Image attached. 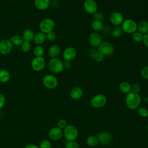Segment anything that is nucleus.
I'll return each instance as SVG.
<instances>
[{
    "label": "nucleus",
    "mask_w": 148,
    "mask_h": 148,
    "mask_svg": "<svg viewBox=\"0 0 148 148\" xmlns=\"http://www.w3.org/2000/svg\"><path fill=\"white\" fill-rule=\"evenodd\" d=\"M125 102L128 109L135 110L139 107L141 103V97L138 93L131 91L126 94Z\"/></svg>",
    "instance_id": "nucleus-1"
},
{
    "label": "nucleus",
    "mask_w": 148,
    "mask_h": 148,
    "mask_svg": "<svg viewBox=\"0 0 148 148\" xmlns=\"http://www.w3.org/2000/svg\"><path fill=\"white\" fill-rule=\"evenodd\" d=\"M48 68L53 73H60L64 69L63 61L57 57L51 58L48 62Z\"/></svg>",
    "instance_id": "nucleus-2"
},
{
    "label": "nucleus",
    "mask_w": 148,
    "mask_h": 148,
    "mask_svg": "<svg viewBox=\"0 0 148 148\" xmlns=\"http://www.w3.org/2000/svg\"><path fill=\"white\" fill-rule=\"evenodd\" d=\"M79 135L77 128L72 124H68L63 130V135L68 141L76 140Z\"/></svg>",
    "instance_id": "nucleus-3"
},
{
    "label": "nucleus",
    "mask_w": 148,
    "mask_h": 148,
    "mask_svg": "<svg viewBox=\"0 0 148 148\" xmlns=\"http://www.w3.org/2000/svg\"><path fill=\"white\" fill-rule=\"evenodd\" d=\"M120 27L123 32L128 34H132L137 31V23L135 20L131 18L124 20Z\"/></svg>",
    "instance_id": "nucleus-4"
},
{
    "label": "nucleus",
    "mask_w": 148,
    "mask_h": 148,
    "mask_svg": "<svg viewBox=\"0 0 148 148\" xmlns=\"http://www.w3.org/2000/svg\"><path fill=\"white\" fill-rule=\"evenodd\" d=\"M42 83L44 87L48 89H54L58 84V81L56 76L52 74L45 75L42 79Z\"/></svg>",
    "instance_id": "nucleus-5"
},
{
    "label": "nucleus",
    "mask_w": 148,
    "mask_h": 148,
    "mask_svg": "<svg viewBox=\"0 0 148 148\" xmlns=\"http://www.w3.org/2000/svg\"><path fill=\"white\" fill-rule=\"evenodd\" d=\"M55 23L51 18H45L42 20L39 25L40 31L46 34L53 31Z\"/></svg>",
    "instance_id": "nucleus-6"
},
{
    "label": "nucleus",
    "mask_w": 148,
    "mask_h": 148,
    "mask_svg": "<svg viewBox=\"0 0 148 148\" xmlns=\"http://www.w3.org/2000/svg\"><path fill=\"white\" fill-rule=\"evenodd\" d=\"M107 102L106 97L102 94H98L92 97L90 104L94 108H101L103 107Z\"/></svg>",
    "instance_id": "nucleus-7"
},
{
    "label": "nucleus",
    "mask_w": 148,
    "mask_h": 148,
    "mask_svg": "<svg viewBox=\"0 0 148 148\" xmlns=\"http://www.w3.org/2000/svg\"><path fill=\"white\" fill-rule=\"evenodd\" d=\"M97 48V51L104 56H110L113 54L114 51L113 46L109 42H102Z\"/></svg>",
    "instance_id": "nucleus-8"
},
{
    "label": "nucleus",
    "mask_w": 148,
    "mask_h": 148,
    "mask_svg": "<svg viewBox=\"0 0 148 148\" xmlns=\"http://www.w3.org/2000/svg\"><path fill=\"white\" fill-rule=\"evenodd\" d=\"M45 66L46 61L43 57H35L31 62V66L32 69L36 72L42 71L45 68Z\"/></svg>",
    "instance_id": "nucleus-9"
},
{
    "label": "nucleus",
    "mask_w": 148,
    "mask_h": 148,
    "mask_svg": "<svg viewBox=\"0 0 148 148\" xmlns=\"http://www.w3.org/2000/svg\"><path fill=\"white\" fill-rule=\"evenodd\" d=\"M12 45L9 39H3L0 41V53L2 55L9 54L13 49Z\"/></svg>",
    "instance_id": "nucleus-10"
},
{
    "label": "nucleus",
    "mask_w": 148,
    "mask_h": 148,
    "mask_svg": "<svg viewBox=\"0 0 148 148\" xmlns=\"http://www.w3.org/2000/svg\"><path fill=\"white\" fill-rule=\"evenodd\" d=\"M83 8L89 14H94L98 10V5L95 0H85L83 2Z\"/></svg>",
    "instance_id": "nucleus-11"
},
{
    "label": "nucleus",
    "mask_w": 148,
    "mask_h": 148,
    "mask_svg": "<svg viewBox=\"0 0 148 148\" xmlns=\"http://www.w3.org/2000/svg\"><path fill=\"white\" fill-rule=\"evenodd\" d=\"M88 42L93 47H98L102 42V38L101 34L98 32H91L88 36Z\"/></svg>",
    "instance_id": "nucleus-12"
},
{
    "label": "nucleus",
    "mask_w": 148,
    "mask_h": 148,
    "mask_svg": "<svg viewBox=\"0 0 148 148\" xmlns=\"http://www.w3.org/2000/svg\"><path fill=\"white\" fill-rule=\"evenodd\" d=\"M124 20L123 14L119 12H113L109 16V21L110 23L115 27L121 25Z\"/></svg>",
    "instance_id": "nucleus-13"
},
{
    "label": "nucleus",
    "mask_w": 148,
    "mask_h": 148,
    "mask_svg": "<svg viewBox=\"0 0 148 148\" xmlns=\"http://www.w3.org/2000/svg\"><path fill=\"white\" fill-rule=\"evenodd\" d=\"M76 49L71 46L66 47L62 52V57L65 61H73L76 58Z\"/></svg>",
    "instance_id": "nucleus-14"
},
{
    "label": "nucleus",
    "mask_w": 148,
    "mask_h": 148,
    "mask_svg": "<svg viewBox=\"0 0 148 148\" xmlns=\"http://www.w3.org/2000/svg\"><path fill=\"white\" fill-rule=\"evenodd\" d=\"M48 136L53 140H60L63 136V130L58 127H52L48 132Z\"/></svg>",
    "instance_id": "nucleus-15"
},
{
    "label": "nucleus",
    "mask_w": 148,
    "mask_h": 148,
    "mask_svg": "<svg viewBox=\"0 0 148 148\" xmlns=\"http://www.w3.org/2000/svg\"><path fill=\"white\" fill-rule=\"evenodd\" d=\"M97 136L99 139V143L102 145H108L110 144L113 138L112 134L107 131L99 132Z\"/></svg>",
    "instance_id": "nucleus-16"
},
{
    "label": "nucleus",
    "mask_w": 148,
    "mask_h": 148,
    "mask_svg": "<svg viewBox=\"0 0 148 148\" xmlns=\"http://www.w3.org/2000/svg\"><path fill=\"white\" fill-rule=\"evenodd\" d=\"M50 5V0H34L35 8L39 10L47 9Z\"/></svg>",
    "instance_id": "nucleus-17"
},
{
    "label": "nucleus",
    "mask_w": 148,
    "mask_h": 148,
    "mask_svg": "<svg viewBox=\"0 0 148 148\" xmlns=\"http://www.w3.org/2000/svg\"><path fill=\"white\" fill-rule=\"evenodd\" d=\"M61 51V49L60 46L58 45L54 44L49 48L47 53L50 58H56L60 55Z\"/></svg>",
    "instance_id": "nucleus-18"
},
{
    "label": "nucleus",
    "mask_w": 148,
    "mask_h": 148,
    "mask_svg": "<svg viewBox=\"0 0 148 148\" xmlns=\"http://www.w3.org/2000/svg\"><path fill=\"white\" fill-rule=\"evenodd\" d=\"M83 91L80 87H75L70 91V97L73 100H77L82 98Z\"/></svg>",
    "instance_id": "nucleus-19"
},
{
    "label": "nucleus",
    "mask_w": 148,
    "mask_h": 148,
    "mask_svg": "<svg viewBox=\"0 0 148 148\" xmlns=\"http://www.w3.org/2000/svg\"><path fill=\"white\" fill-rule=\"evenodd\" d=\"M46 34L40 31L35 34L34 41L36 45H42L46 40Z\"/></svg>",
    "instance_id": "nucleus-20"
},
{
    "label": "nucleus",
    "mask_w": 148,
    "mask_h": 148,
    "mask_svg": "<svg viewBox=\"0 0 148 148\" xmlns=\"http://www.w3.org/2000/svg\"><path fill=\"white\" fill-rule=\"evenodd\" d=\"M35 34L32 29H26L23 31L21 36L23 37L24 40L31 42V41L34 40Z\"/></svg>",
    "instance_id": "nucleus-21"
},
{
    "label": "nucleus",
    "mask_w": 148,
    "mask_h": 148,
    "mask_svg": "<svg viewBox=\"0 0 148 148\" xmlns=\"http://www.w3.org/2000/svg\"><path fill=\"white\" fill-rule=\"evenodd\" d=\"M137 31L142 34L148 32V21L146 20H141L137 23Z\"/></svg>",
    "instance_id": "nucleus-22"
},
{
    "label": "nucleus",
    "mask_w": 148,
    "mask_h": 148,
    "mask_svg": "<svg viewBox=\"0 0 148 148\" xmlns=\"http://www.w3.org/2000/svg\"><path fill=\"white\" fill-rule=\"evenodd\" d=\"M86 142L88 146L91 147H95L99 144V141L97 136L95 135H90L88 136L86 139Z\"/></svg>",
    "instance_id": "nucleus-23"
},
{
    "label": "nucleus",
    "mask_w": 148,
    "mask_h": 148,
    "mask_svg": "<svg viewBox=\"0 0 148 148\" xmlns=\"http://www.w3.org/2000/svg\"><path fill=\"white\" fill-rule=\"evenodd\" d=\"M119 90L121 92L127 94L131 91V84L126 81L122 82L119 84Z\"/></svg>",
    "instance_id": "nucleus-24"
},
{
    "label": "nucleus",
    "mask_w": 148,
    "mask_h": 148,
    "mask_svg": "<svg viewBox=\"0 0 148 148\" xmlns=\"http://www.w3.org/2000/svg\"><path fill=\"white\" fill-rule=\"evenodd\" d=\"M10 79V73L6 69L0 70V82L2 83H8Z\"/></svg>",
    "instance_id": "nucleus-25"
},
{
    "label": "nucleus",
    "mask_w": 148,
    "mask_h": 148,
    "mask_svg": "<svg viewBox=\"0 0 148 148\" xmlns=\"http://www.w3.org/2000/svg\"><path fill=\"white\" fill-rule=\"evenodd\" d=\"M10 40L12 45L15 46H20L24 42L22 36L19 35H13L11 36Z\"/></svg>",
    "instance_id": "nucleus-26"
},
{
    "label": "nucleus",
    "mask_w": 148,
    "mask_h": 148,
    "mask_svg": "<svg viewBox=\"0 0 148 148\" xmlns=\"http://www.w3.org/2000/svg\"><path fill=\"white\" fill-rule=\"evenodd\" d=\"M91 28L95 32H99L103 28V24L102 21L98 20H94L91 23Z\"/></svg>",
    "instance_id": "nucleus-27"
},
{
    "label": "nucleus",
    "mask_w": 148,
    "mask_h": 148,
    "mask_svg": "<svg viewBox=\"0 0 148 148\" xmlns=\"http://www.w3.org/2000/svg\"><path fill=\"white\" fill-rule=\"evenodd\" d=\"M45 50L42 45H36L33 49V53L35 57H43Z\"/></svg>",
    "instance_id": "nucleus-28"
},
{
    "label": "nucleus",
    "mask_w": 148,
    "mask_h": 148,
    "mask_svg": "<svg viewBox=\"0 0 148 148\" xmlns=\"http://www.w3.org/2000/svg\"><path fill=\"white\" fill-rule=\"evenodd\" d=\"M123 31L121 27L116 26L113 28L112 31V35L114 38H120L123 35Z\"/></svg>",
    "instance_id": "nucleus-29"
},
{
    "label": "nucleus",
    "mask_w": 148,
    "mask_h": 148,
    "mask_svg": "<svg viewBox=\"0 0 148 148\" xmlns=\"http://www.w3.org/2000/svg\"><path fill=\"white\" fill-rule=\"evenodd\" d=\"M20 47L22 51H23L24 53H28L31 49V44L29 42L24 40Z\"/></svg>",
    "instance_id": "nucleus-30"
},
{
    "label": "nucleus",
    "mask_w": 148,
    "mask_h": 148,
    "mask_svg": "<svg viewBox=\"0 0 148 148\" xmlns=\"http://www.w3.org/2000/svg\"><path fill=\"white\" fill-rule=\"evenodd\" d=\"M143 38V34L139 32V31H136L132 34V40L135 42H140L142 41Z\"/></svg>",
    "instance_id": "nucleus-31"
},
{
    "label": "nucleus",
    "mask_w": 148,
    "mask_h": 148,
    "mask_svg": "<svg viewBox=\"0 0 148 148\" xmlns=\"http://www.w3.org/2000/svg\"><path fill=\"white\" fill-rule=\"evenodd\" d=\"M93 58L97 62H101L103 61L105 56L99 51H97L93 56Z\"/></svg>",
    "instance_id": "nucleus-32"
},
{
    "label": "nucleus",
    "mask_w": 148,
    "mask_h": 148,
    "mask_svg": "<svg viewBox=\"0 0 148 148\" xmlns=\"http://www.w3.org/2000/svg\"><path fill=\"white\" fill-rule=\"evenodd\" d=\"M138 113L139 116L142 117H148V110L143 107H139L138 108Z\"/></svg>",
    "instance_id": "nucleus-33"
},
{
    "label": "nucleus",
    "mask_w": 148,
    "mask_h": 148,
    "mask_svg": "<svg viewBox=\"0 0 148 148\" xmlns=\"http://www.w3.org/2000/svg\"><path fill=\"white\" fill-rule=\"evenodd\" d=\"M39 147V148H51V143L50 140L44 139L40 143Z\"/></svg>",
    "instance_id": "nucleus-34"
},
{
    "label": "nucleus",
    "mask_w": 148,
    "mask_h": 148,
    "mask_svg": "<svg viewBox=\"0 0 148 148\" xmlns=\"http://www.w3.org/2000/svg\"><path fill=\"white\" fill-rule=\"evenodd\" d=\"M46 35V39L50 42H53L57 38L56 33L53 31L47 33Z\"/></svg>",
    "instance_id": "nucleus-35"
},
{
    "label": "nucleus",
    "mask_w": 148,
    "mask_h": 148,
    "mask_svg": "<svg viewBox=\"0 0 148 148\" xmlns=\"http://www.w3.org/2000/svg\"><path fill=\"white\" fill-rule=\"evenodd\" d=\"M65 148H79V143L76 140L68 141L65 145Z\"/></svg>",
    "instance_id": "nucleus-36"
},
{
    "label": "nucleus",
    "mask_w": 148,
    "mask_h": 148,
    "mask_svg": "<svg viewBox=\"0 0 148 148\" xmlns=\"http://www.w3.org/2000/svg\"><path fill=\"white\" fill-rule=\"evenodd\" d=\"M67 125H68V124H67L66 121L64 119H61L58 121L57 127H58V128H60L63 130L66 127Z\"/></svg>",
    "instance_id": "nucleus-37"
},
{
    "label": "nucleus",
    "mask_w": 148,
    "mask_h": 148,
    "mask_svg": "<svg viewBox=\"0 0 148 148\" xmlns=\"http://www.w3.org/2000/svg\"><path fill=\"white\" fill-rule=\"evenodd\" d=\"M141 76L146 80H148V65L144 66L140 71Z\"/></svg>",
    "instance_id": "nucleus-38"
},
{
    "label": "nucleus",
    "mask_w": 148,
    "mask_h": 148,
    "mask_svg": "<svg viewBox=\"0 0 148 148\" xmlns=\"http://www.w3.org/2000/svg\"><path fill=\"white\" fill-rule=\"evenodd\" d=\"M93 18L94 20H98V21H102V20L104 18V15L101 12L97 11L93 14Z\"/></svg>",
    "instance_id": "nucleus-39"
},
{
    "label": "nucleus",
    "mask_w": 148,
    "mask_h": 148,
    "mask_svg": "<svg viewBox=\"0 0 148 148\" xmlns=\"http://www.w3.org/2000/svg\"><path fill=\"white\" fill-rule=\"evenodd\" d=\"M140 90V86L138 83H134L131 85V91L138 93Z\"/></svg>",
    "instance_id": "nucleus-40"
},
{
    "label": "nucleus",
    "mask_w": 148,
    "mask_h": 148,
    "mask_svg": "<svg viewBox=\"0 0 148 148\" xmlns=\"http://www.w3.org/2000/svg\"><path fill=\"white\" fill-rule=\"evenodd\" d=\"M5 96L2 94L0 93V109H1L5 105Z\"/></svg>",
    "instance_id": "nucleus-41"
},
{
    "label": "nucleus",
    "mask_w": 148,
    "mask_h": 148,
    "mask_svg": "<svg viewBox=\"0 0 148 148\" xmlns=\"http://www.w3.org/2000/svg\"><path fill=\"white\" fill-rule=\"evenodd\" d=\"M142 42L143 43L144 46L148 49V32L143 35Z\"/></svg>",
    "instance_id": "nucleus-42"
},
{
    "label": "nucleus",
    "mask_w": 148,
    "mask_h": 148,
    "mask_svg": "<svg viewBox=\"0 0 148 148\" xmlns=\"http://www.w3.org/2000/svg\"><path fill=\"white\" fill-rule=\"evenodd\" d=\"M63 63H64V68H66V69H69L72 65V61H65L64 62H63Z\"/></svg>",
    "instance_id": "nucleus-43"
},
{
    "label": "nucleus",
    "mask_w": 148,
    "mask_h": 148,
    "mask_svg": "<svg viewBox=\"0 0 148 148\" xmlns=\"http://www.w3.org/2000/svg\"><path fill=\"white\" fill-rule=\"evenodd\" d=\"M24 148H39V146H37L34 144H29L25 146Z\"/></svg>",
    "instance_id": "nucleus-44"
},
{
    "label": "nucleus",
    "mask_w": 148,
    "mask_h": 148,
    "mask_svg": "<svg viewBox=\"0 0 148 148\" xmlns=\"http://www.w3.org/2000/svg\"><path fill=\"white\" fill-rule=\"evenodd\" d=\"M144 100H145V102H148V97H145Z\"/></svg>",
    "instance_id": "nucleus-45"
},
{
    "label": "nucleus",
    "mask_w": 148,
    "mask_h": 148,
    "mask_svg": "<svg viewBox=\"0 0 148 148\" xmlns=\"http://www.w3.org/2000/svg\"><path fill=\"white\" fill-rule=\"evenodd\" d=\"M146 129H147V131H148V124H147V126H146Z\"/></svg>",
    "instance_id": "nucleus-46"
},
{
    "label": "nucleus",
    "mask_w": 148,
    "mask_h": 148,
    "mask_svg": "<svg viewBox=\"0 0 148 148\" xmlns=\"http://www.w3.org/2000/svg\"><path fill=\"white\" fill-rule=\"evenodd\" d=\"M147 103H148V102H147Z\"/></svg>",
    "instance_id": "nucleus-47"
}]
</instances>
